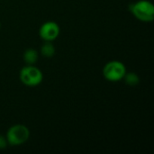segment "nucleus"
<instances>
[{
  "instance_id": "f257e3e1",
  "label": "nucleus",
  "mask_w": 154,
  "mask_h": 154,
  "mask_svg": "<svg viewBox=\"0 0 154 154\" xmlns=\"http://www.w3.org/2000/svg\"><path fill=\"white\" fill-rule=\"evenodd\" d=\"M131 13L142 22H152L154 19V6L148 0H139L130 5Z\"/></svg>"
},
{
  "instance_id": "f03ea898",
  "label": "nucleus",
  "mask_w": 154,
  "mask_h": 154,
  "mask_svg": "<svg viewBox=\"0 0 154 154\" xmlns=\"http://www.w3.org/2000/svg\"><path fill=\"white\" fill-rule=\"evenodd\" d=\"M29 137L30 131L23 125H14L11 126L5 135L8 144L13 146H18L26 143Z\"/></svg>"
},
{
  "instance_id": "7ed1b4c3",
  "label": "nucleus",
  "mask_w": 154,
  "mask_h": 154,
  "mask_svg": "<svg viewBox=\"0 0 154 154\" xmlns=\"http://www.w3.org/2000/svg\"><path fill=\"white\" fill-rule=\"evenodd\" d=\"M126 73L125 65L119 60H111L107 62L103 69L105 79L110 82H117L124 79Z\"/></svg>"
},
{
  "instance_id": "20e7f679",
  "label": "nucleus",
  "mask_w": 154,
  "mask_h": 154,
  "mask_svg": "<svg viewBox=\"0 0 154 154\" xmlns=\"http://www.w3.org/2000/svg\"><path fill=\"white\" fill-rule=\"evenodd\" d=\"M43 75L41 69L33 65H27L20 71V80L27 87H36L42 81Z\"/></svg>"
},
{
  "instance_id": "39448f33",
  "label": "nucleus",
  "mask_w": 154,
  "mask_h": 154,
  "mask_svg": "<svg viewBox=\"0 0 154 154\" xmlns=\"http://www.w3.org/2000/svg\"><path fill=\"white\" fill-rule=\"evenodd\" d=\"M60 29L57 23L53 21H48L42 24L39 30L41 38L45 42H53L60 35Z\"/></svg>"
},
{
  "instance_id": "423d86ee",
  "label": "nucleus",
  "mask_w": 154,
  "mask_h": 154,
  "mask_svg": "<svg viewBox=\"0 0 154 154\" xmlns=\"http://www.w3.org/2000/svg\"><path fill=\"white\" fill-rule=\"evenodd\" d=\"M38 60V51L34 49H27L23 52V60L27 65H33Z\"/></svg>"
},
{
  "instance_id": "0eeeda50",
  "label": "nucleus",
  "mask_w": 154,
  "mask_h": 154,
  "mask_svg": "<svg viewBox=\"0 0 154 154\" xmlns=\"http://www.w3.org/2000/svg\"><path fill=\"white\" fill-rule=\"evenodd\" d=\"M41 53L43 57L51 58L55 54V47L51 43V42H45L41 48Z\"/></svg>"
},
{
  "instance_id": "6e6552de",
  "label": "nucleus",
  "mask_w": 154,
  "mask_h": 154,
  "mask_svg": "<svg viewBox=\"0 0 154 154\" xmlns=\"http://www.w3.org/2000/svg\"><path fill=\"white\" fill-rule=\"evenodd\" d=\"M123 79H125V81L127 85L132 86V87L138 85L140 82V79H139L138 75L134 72H129V73L126 72Z\"/></svg>"
},
{
  "instance_id": "1a4fd4ad",
  "label": "nucleus",
  "mask_w": 154,
  "mask_h": 154,
  "mask_svg": "<svg viewBox=\"0 0 154 154\" xmlns=\"http://www.w3.org/2000/svg\"><path fill=\"white\" fill-rule=\"evenodd\" d=\"M8 143H7V140L5 136L1 135L0 134V150H3V149H5L6 146H7Z\"/></svg>"
}]
</instances>
